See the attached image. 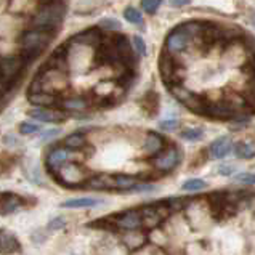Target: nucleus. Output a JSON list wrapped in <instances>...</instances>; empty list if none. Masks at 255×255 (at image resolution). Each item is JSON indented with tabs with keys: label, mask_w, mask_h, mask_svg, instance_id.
<instances>
[{
	"label": "nucleus",
	"mask_w": 255,
	"mask_h": 255,
	"mask_svg": "<svg viewBox=\"0 0 255 255\" xmlns=\"http://www.w3.org/2000/svg\"><path fill=\"white\" fill-rule=\"evenodd\" d=\"M251 19H252V24L255 26V10L252 11V16H251Z\"/></svg>",
	"instance_id": "a18cd8bd"
},
{
	"label": "nucleus",
	"mask_w": 255,
	"mask_h": 255,
	"mask_svg": "<svg viewBox=\"0 0 255 255\" xmlns=\"http://www.w3.org/2000/svg\"><path fill=\"white\" fill-rule=\"evenodd\" d=\"M27 100H29V103L34 105L35 108H53L56 105H60V101H61L55 93H50V92L29 93Z\"/></svg>",
	"instance_id": "4468645a"
},
{
	"label": "nucleus",
	"mask_w": 255,
	"mask_h": 255,
	"mask_svg": "<svg viewBox=\"0 0 255 255\" xmlns=\"http://www.w3.org/2000/svg\"><path fill=\"white\" fill-rule=\"evenodd\" d=\"M53 34L50 31H42V29H29L19 35V45H21V56L24 58L26 63L32 61L37 58L43 50L52 42Z\"/></svg>",
	"instance_id": "f03ea898"
},
{
	"label": "nucleus",
	"mask_w": 255,
	"mask_h": 255,
	"mask_svg": "<svg viewBox=\"0 0 255 255\" xmlns=\"http://www.w3.org/2000/svg\"><path fill=\"white\" fill-rule=\"evenodd\" d=\"M167 206H169L170 212H177V210L183 209V199H167Z\"/></svg>",
	"instance_id": "58836bf2"
},
{
	"label": "nucleus",
	"mask_w": 255,
	"mask_h": 255,
	"mask_svg": "<svg viewBox=\"0 0 255 255\" xmlns=\"http://www.w3.org/2000/svg\"><path fill=\"white\" fill-rule=\"evenodd\" d=\"M63 143H64V148H68V149H81L87 144V140L82 133H71L64 138Z\"/></svg>",
	"instance_id": "bb28decb"
},
{
	"label": "nucleus",
	"mask_w": 255,
	"mask_h": 255,
	"mask_svg": "<svg viewBox=\"0 0 255 255\" xmlns=\"http://www.w3.org/2000/svg\"><path fill=\"white\" fill-rule=\"evenodd\" d=\"M247 45H249V48H251V53L255 55V39L251 37V35H247Z\"/></svg>",
	"instance_id": "37998d69"
},
{
	"label": "nucleus",
	"mask_w": 255,
	"mask_h": 255,
	"mask_svg": "<svg viewBox=\"0 0 255 255\" xmlns=\"http://www.w3.org/2000/svg\"><path fill=\"white\" fill-rule=\"evenodd\" d=\"M141 106H143V109L149 116H154L157 113V108H159V97H157V93L154 90L148 92L143 97V100H141Z\"/></svg>",
	"instance_id": "b1692460"
},
{
	"label": "nucleus",
	"mask_w": 255,
	"mask_h": 255,
	"mask_svg": "<svg viewBox=\"0 0 255 255\" xmlns=\"http://www.w3.org/2000/svg\"><path fill=\"white\" fill-rule=\"evenodd\" d=\"M58 180L61 185L68 188L81 186L87 181V172L82 169V165L76 162H66L58 170Z\"/></svg>",
	"instance_id": "39448f33"
},
{
	"label": "nucleus",
	"mask_w": 255,
	"mask_h": 255,
	"mask_svg": "<svg viewBox=\"0 0 255 255\" xmlns=\"http://www.w3.org/2000/svg\"><path fill=\"white\" fill-rule=\"evenodd\" d=\"M164 146H165L164 138L159 133L151 132L146 135V138H144L143 151H144V154H148V156H157L164 151Z\"/></svg>",
	"instance_id": "f3484780"
},
{
	"label": "nucleus",
	"mask_w": 255,
	"mask_h": 255,
	"mask_svg": "<svg viewBox=\"0 0 255 255\" xmlns=\"http://www.w3.org/2000/svg\"><path fill=\"white\" fill-rule=\"evenodd\" d=\"M114 225L119 230H126V231L140 230V227H143L141 210H135V209L126 210V212L119 214L118 217L114 218Z\"/></svg>",
	"instance_id": "6e6552de"
},
{
	"label": "nucleus",
	"mask_w": 255,
	"mask_h": 255,
	"mask_svg": "<svg viewBox=\"0 0 255 255\" xmlns=\"http://www.w3.org/2000/svg\"><path fill=\"white\" fill-rule=\"evenodd\" d=\"M161 3H162V0H141V8L148 14H154L159 10Z\"/></svg>",
	"instance_id": "2f4dec72"
},
{
	"label": "nucleus",
	"mask_w": 255,
	"mask_h": 255,
	"mask_svg": "<svg viewBox=\"0 0 255 255\" xmlns=\"http://www.w3.org/2000/svg\"><path fill=\"white\" fill-rule=\"evenodd\" d=\"M100 27L106 29V31H118V29H121V23L114 18H105L100 21Z\"/></svg>",
	"instance_id": "473e14b6"
},
{
	"label": "nucleus",
	"mask_w": 255,
	"mask_h": 255,
	"mask_svg": "<svg viewBox=\"0 0 255 255\" xmlns=\"http://www.w3.org/2000/svg\"><path fill=\"white\" fill-rule=\"evenodd\" d=\"M181 188H183L185 191H199V189L206 188V181H202L199 178H191V180H186Z\"/></svg>",
	"instance_id": "7c9ffc66"
},
{
	"label": "nucleus",
	"mask_w": 255,
	"mask_h": 255,
	"mask_svg": "<svg viewBox=\"0 0 255 255\" xmlns=\"http://www.w3.org/2000/svg\"><path fill=\"white\" fill-rule=\"evenodd\" d=\"M116 50H118V58L122 64H132L133 63V47L128 42L126 35H119L114 39Z\"/></svg>",
	"instance_id": "2eb2a0df"
},
{
	"label": "nucleus",
	"mask_w": 255,
	"mask_h": 255,
	"mask_svg": "<svg viewBox=\"0 0 255 255\" xmlns=\"http://www.w3.org/2000/svg\"><path fill=\"white\" fill-rule=\"evenodd\" d=\"M71 42L79 43V45H85V47H100L103 43V34H101L100 29H87L76 34L74 37L71 39Z\"/></svg>",
	"instance_id": "ddd939ff"
},
{
	"label": "nucleus",
	"mask_w": 255,
	"mask_h": 255,
	"mask_svg": "<svg viewBox=\"0 0 255 255\" xmlns=\"http://www.w3.org/2000/svg\"><path fill=\"white\" fill-rule=\"evenodd\" d=\"M68 159H69L68 149L56 148V149H53L48 154V157H47V165H48V169L52 170V172H58L64 164L68 162Z\"/></svg>",
	"instance_id": "6ab92c4d"
},
{
	"label": "nucleus",
	"mask_w": 255,
	"mask_h": 255,
	"mask_svg": "<svg viewBox=\"0 0 255 255\" xmlns=\"http://www.w3.org/2000/svg\"><path fill=\"white\" fill-rule=\"evenodd\" d=\"M26 60L21 55H3L2 56V93L8 92V85L14 82L21 74Z\"/></svg>",
	"instance_id": "7ed1b4c3"
},
{
	"label": "nucleus",
	"mask_w": 255,
	"mask_h": 255,
	"mask_svg": "<svg viewBox=\"0 0 255 255\" xmlns=\"http://www.w3.org/2000/svg\"><path fill=\"white\" fill-rule=\"evenodd\" d=\"M124 16H126V19L128 21V23L143 26V16H141V13L138 11L136 8H133V6H127V8L124 10Z\"/></svg>",
	"instance_id": "cd10ccee"
},
{
	"label": "nucleus",
	"mask_w": 255,
	"mask_h": 255,
	"mask_svg": "<svg viewBox=\"0 0 255 255\" xmlns=\"http://www.w3.org/2000/svg\"><path fill=\"white\" fill-rule=\"evenodd\" d=\"M170 92H172L173 97L177 98L183 106H186L188 109H191V111L199 113V114H206L207 105H206V101H204V98L199 97L198 93L185 89V87L180 85V84L170 87Z\"/></svg>",
	"instance_id": "20e7f679"
},
{
	"label": "nucleus",
	"mask_w": 255,
	"mask_h": 255,
	"mask_svg": "<svg viewBox=\"0 0 255 255\" xmlns=\"http://www.w3.org/2000/svg\"><path fill=\"white\" fill-rule=\"evenodd\" d=\"M40 127L37 126V124H31V122H23L19 126V132L23 135H31V133H35L39 132Z\"/></svg>",
	"instance_id": "c9c22d12"
},
{
	"label": "nucleus",
	"mask_w": 255,
	"mask_h": 255,
	"mask_svg": "<svg viewBox=\"0 0 255 255\" xmlns=\"http://www.w3.org/2000/svg\"><path fill=\"white\" fill-rule=\"evenodd\" d=\"M87 186L92 189H111V188H118V183H116V177H113V175L98 173L87 180Z\"/></svg>",
	"instance_id": "a211bd4d"
},
{
	"label": "nucleus",
	"mask_w": 255,
	"mask_h": 255,
	"mask_svg": "<svg viewBox=\"0 0 255 255\" xmlns=\"http://www.w3.org/2000/svg\"><path fill=\"white\" fill-rule=\"evenodd\" d=\"M64 13H66V5L63 0H42L31 19V24L34 29L56 31V27L63 23Z\"/></svg>",
	"instance_id": "f257e3e1"
},
{
	"label": "nucleus",
	"mask_w": 255,
	"mask_h": 255,
	"mask_svg": "<svg viewBox=\"0 0 255 255\" xmlns=\"http://www.w3.org/2000/svg\"><path fill=\"white\" fill-rule=\"evenodd\" d=\"M204 136V128L201 127H193V128H185L181 132V138H185L188 141H198Z\"/></svg>",
	"instance_id": "c85d7f7f"
},
{
	"label": "nucleus",
	"mask_w": 255,
	"mask_h": 255,
	"mask_svg": "<svg viewBox=\"0 0 255 255\" xmlns=\"http://www.w3.org/2000/svg\"><path fill=\"white\" fill-rule=\"evenodd\" d=\"M144 235H141V233H138L136 230L135 231H128V235L124 238V243H126V246L128 247V249H138V247H141L144 244Z\"/></svg>",
	"instance_id": "a878e982"
},
{
	"label": "nucleus",
	"mask_w": 255,
	"mask_h": 255,
	"mask_svg": "<svg viewBox=\"0 0 255 255\" xmlns=\"http://www.w3.org/2000/svg\"><path fill=\"white\" fill-rule=\"evenodd\" d=\"M29 116L32 119H37L40 122H63L66 119V114L60 109L56 108H34V109H29Z\"/></svg>",
	"instance_id": "f8f14e48"
},
{
	"label": "nucleus",
	"mask_w": 255,
	"mask_h": 255,
	"mask_svg": "<svg viewBox=\"0 0 255 255\" xmlns=\"http://www.w3.org/2000/svg\"><path fill=\"white\" fill-rule=\"evenodd\" d=\"M178 162H180V152L175 146H170L165 151H162L161 154L154 159V167L159 172L167 173V172L173 170L175 167L178 165Z\"/></svg>",
	"instance_id": "9b49d317"
},
{
	"label": "nucleus",
	"mask_w": 255,
	"mask_h": 255,
	"mask_svg": "<svg viewBox=\"0 0 255 255\" xmlns=\"http://www.w3.org/2000/svg\"><path fill=\"white\" fill-rule=\"evenodd\" d=\"M235 181H238V183H246V185H255V173H251V172L239 173L235 177Z\"/></svg>",
	"instance_id": "f704fd0d"
},
{
	"label": "nucleus",
	"mask_w": 255,
	"mask_h": 255,
	"mask_svg": "<svg viewBox=\"0 0 255 255\" xmlns=\"http://www.w3.org/2000/svg\"><path fill=\"white\" fill-rule=\"evenodd\" d=\"M233 148V141L230 136H220L209 146V154L212 159H223L230 154Z\"/></svg>",
	"instance_id": "dca6fc26"
},
{
	"label": "nucleus",
	"mask_w": 255,
	"mask_h": 255,
	"mask_svg": "<svg viewBox=\"0 0 255 255\" xmlns=\"http://www.w3.org/2000/svg\"><path fill=\"white\" fill-rule=\"evenodd\" d=\"M236 156L241 159H252L255 157V143L254 141H241L236 144Z\"/></svg>",
	"instance_id": "393cba45"
},
{
	"label": "nucleus",
	"mask_w": 255,
	"mask_h": 255,
	"mask_svg": "<svg viewBox=\"0 0 255 255\" xmlns=\"http://www.w3.org/2000/svg\"><path fill=\"white\" fill-rule=\"evenodd\" d=\"M58 133H60V130H58V128H53V130H48V132H45V133H43V140H48V138H53L55 135H58Z\"/></svg>",
	"instance_id": "79ce46f5"
},
{
	"label": "nucleus",
	"mask_w": 255,
	"mask_h": 255,
	"mask_svg": "<svg viewBox=\"0 0 255 255\" xmlns=\"http://www.w3.org/2000/svg\"><path fill=\"white\" fill-rule=\"evenodd\" d=\"M133 48H135V52L140 55V56H146V43H144V40L140 37V35H133Z\"/></svg>",
	"instance_id": "72a5a7b5"
},
{
	"label": "nucleus",
	"mask_w": 255,
	"mask_h": 255,
	"mask_svg": "<svg viewBox=\"0 0 255 255\" xmlns=\"http://www.w3.org/2000/svg\"><path fill=\"white\" fill-rule=\"evenodd\" d=\"M191 40H193V37L185 31L183 26L175 27L173 31L169 35H167V39H165L167 52L172 53V55L181 53L189 45V42H191Z\"/></svg>",
	"instance_id": "0eeeda50"
},
{
	"label": "nucleus",
	"mask_w": 255,
	"mask_h": 255,
	"mask_svg": "<svg viewBox=\"0 0 255 255\" xmlns=\"http://www.w3.org/2000/svg\"><path fill=\"white\" fill-rule=\"evenodd\" d=\"M159 127H161L162 130H167V132H170V130H175V128L178 127V121H175V119L162 121L161 124H159Z\"/></svg>",
	"instance_id": "ea45409f"
},
{
	"label": "nucleus",
	"mask_w": 255,
	"mask_h": 255,
	"mask_svg": "<svg viewBox=\"0 0 255 255\" xmlns=\"http://www.w3.org/2000/svg\"><path fill=\"white\" fill-rule=\"evenodd\" d=\"M159 71H161V76L164 79V82L167 84V87H173V85H178L180 82V76H178V71L180 66L175 63L172 53H162V56L159 58Z\"/></svg>",
	"instance_id": "423d86ee"
},
{
	"label": "nucleus",
	"mask_w": 255,
	"mask_h": 255,
	"mask_svg": "<svg viewBox=\"0 0 255 255\" xmlns=\"http://www.w3.org/2000/svg\"><path fill=\"white\" fill-rule=\"evenodd\" d=\"M60 106L64 109H69V111H84L89 106V101L84 97H69V98H63L60 101Z\"/></svg>",
	"instance_id": "4be33fe9"
},
{
	"label": "nucleus",
	"mask_w": 255,
	"mask_h": 255,
	"mask_svg": "<svg viewBox=\"0 0 255 255\" xmlns=\"http://www.w3.org/2000/svg\"><path fill=\"white\" fill-rule=\"evenodd\" d=\"M21 204H23V199L19 198V196L13 194V193H3L2 194V215H8V214H13L16 212V210L21 207Z\"/></svg>",
	"instance_id": "412c9836"
},
{
	"label": "nucleus",
	"mask_w": 255,
	"mask_h": 255,
	"mask_svg": "<svg viewBox=\"0 0 255 255\" xmlns=\"http://www.w3.org/2000/svg\"><path fill=\"white\" fill-rule=\"evenodd\" d=\"M251 95L255 98V72H254V76L251 79Z\"/></svg>",
	"instance_id": "c03bdc74"
},
{
	"label": "nucleus",
	"mask_w": 255,
	"mask_h": 255,
	"mask_svg": "<svg viewBox=\"0 0 255 255\" xmlns=\"http://www.w3.org/2000/svg\"><path fill=\"white\" fill-rule=\"evenodd\" d=\"M235 172H236V165H233V164H222L218 167V173L223 175V177H230V175H233Z\"/></svg>",
	"instance_id": "e433bc0d"
},
{
	"label": "nucleus",
	"mask_w": 255,
	"mask_h": 255,
	"mask_svg": "<svg viewBox=\"0 0 255 255\" xmlns=\"http://www.w3.org/2000/svg\"><path fill=\"white\" fill-rule=\"evenodd\" d=\"M169 3L173 6H185L188 3H191V0H169Z\"/></svg>",
	"instance_id": "a19ab883"
},
{
	"label": "nucleus",
	"mask_w": 255,
	"mask_h": 255,
	"mask_svg": "<svg viewBox=\"0 0 255 255\" xmlns=\"http://www.w3.org/2000/svg\"><path fill=\"white\" fill-rule=\"evenodd\" d=\"M164 209H169L165 204H156V206H144L141 207V217H143V227L146 228H156L162 223L167 214H164Z\"/></svg>",
	"instance_id": "1a4fd4ad"
},
{
	"label": "nucleus",
	"mask_w": 255,
	"mask_h": 255,
	"mask_svg": "<svg viewBox=\"0 0 255 255\" xmlns=\"http://www.w3.org/2000/svg\"><path fill=\"white\" fill-rule=\"evenodd\" d=\"M116 183H118V188L127 191V189L136 185V180L133 177H128V175H116Z\"/></svg>",
	"instance_id": "c756f323"
},
{
	"label": "nucleus",
	"mask_w": 255,
	"mask_h": 255,
	"mask_svg": "<svg viewBox=\"0 0 255 255\" xmlns=\"http://www.w3.org/2000/svg\"><path fill=\"white\" fill-rule=\"evenodd\" d=\"M238 105L233 101H220V103L209 105L206 109V114L215 119H236L238 118Z\"/></svg>",
	"instance_id": "9d476101"
},
{
	"label": "nucleus",
	"mask_w": 255,
	"mask_h": 255,
	"mask_svg": "<svg viewBox=\"0 0 255 255\" xmlns=\"http://www.w3.org/2000/svg\"><path fill=\"white\" fill-rule=\"evenodd\" d=\"M101 201L95 198H77V199H69L61 204L64 209H84V207H95L98 206Z\"/></svg>",
	"instance_id": "5701e85b"
},
{
	"label": "nucleus",
	"mask_w": 255,
	"mask_h": 255,
	"mask_svg": "<svg viewBox=\"0 0 255 255\" xmlns=\"http://www.w3.org/2000/svg\"><path fill=\"white\" fill-rule=\"evenodd\" d=\"M64 225H66V220H64L63 217H58V218H53V220L48 223V230H52V231L61 230V228H64Z\"/></svg>",
	"instance_id": "4c0bfd02"
},
{
	"label": "nucleus",
	"mask_w": 255,
	"mask_h": 255,
	"mask_svg": "<svg viewBox=\"0 0 255 255\" xmlns=\"http://www.w3.org/2000/svg\"><path fill=\"white\" fill-rule=\"evenodd\" d=\"M0 249H2V254H13L19 252L21 246L14 235H11L6 230H2L0 231Z\"/></svg>",
	"instance_id": "aec40b11"
}]
</instances>
